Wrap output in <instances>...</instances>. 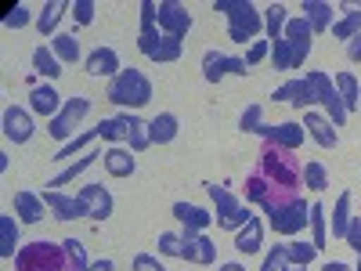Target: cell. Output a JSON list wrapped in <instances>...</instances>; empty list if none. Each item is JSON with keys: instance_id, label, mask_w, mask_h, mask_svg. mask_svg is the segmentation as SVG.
Wrapping results in <instances>:
<instances>
[{"instance_id": "31", "label": "cell", "mask_w": 361, "mask_h": 271, "mask_svg": "<svg viewBox=\"0 0 361 271\" xmlns=\"http://www.w3.org/2000/svg\"><path fill=\"white\" fill-rule=\"evenodd\" d=\"M286 22H289L286 4H267V8H264V29H267V37H271V40H282Z\"/></svg>"}, {"instance_id": "1", "label": "cell", "mask_w": 361, "mask_h": 271, "mask_svg": "<svg viewBox=\"0 0 361 271\" xmlns=\"http://www.w3.org/2000/svg\"><path fill=\"white\" fill-rule=\"evenodd\" d=\"M300 185H304V167L289 152V148L267 145L257 152V167L246 177V203H257L264 214L289 206L300 199Z\"/></svg>"}, {"instance_id": "29", "label": "cell", "mask_w": 361, "mask_h": 271, "mask_svg": "<svg viewBox=\"0 0 361 271\" xmlns=\"http://www.w3.org/2000/svg\"><path fill=\"white\" fill-rule=\"evenodd\" d=\"M343 11H347V15H343L340 22H333V37H336V40H343V44H350V40L361 33V8L347 4Z\"/></svg>"}, {"instance_id": "46", "label": "cell", "mask_w": 361, "mask_h": 271, "mask_svg": "<svg viewBox=\"0 0 361 271\" xmlns=\"http://www.w3.org/2000/svg\"><path fill=\"white\" fill-rule=\"evenodd\" d=\"M260 127H264V119H260V105H246L243 119H238V131H243V134H257Z\"/></svg>"}, {"instance_id": "49", "label": "cell", "mask_w": 361, "mask_h": 271, "mask_svg": "<svg viewBox=\"0 0 361 271\" xmlns=\"http://www.w3.org/2000/svg\"><path fill=\"white\" fill-rule=\"evenodd\" d=\"M73 18H76L80 25L94 22V0H76V4H73Z\"/></svg>"}, {"instance_id": "50", "label": "cell", "mask_w": 361, "mask_h": 271, "mask_svg": "<svg viewBox=\"0 0 361 271\" xmlns=\"http://www.w3.org/2000/svg\"><path fill=\"white\" fill-rule=\"evenodd\" d=\"M267 54H271V44H267V40H257V44H253V47L246 51V66L253 69L257 62H264V58H267Z\"/></svg>"}, {"instance_id": "47", "label": "cell", "mask_w": 361, "mask_h": 271, "mask_svg": "<svg viewBox=\"0 0 361 271\" xmlns=\"http://www.w3.org/2000/svg\"><path fill=\"white\" fill-rule=\"evenodd\" d=\"M286 264H289V246H286V243H279L275 250L267 253V260H264V267H260V271H282Z\"/></svg>"}, {"instance_id": "32", "label": "cell", "mask_w": 361, "mask_h": 271, "mask_svg": "<svg viewBox=\"0 0 361 271\" xmlns=\"http://www.w3.org/2000/svg\"><path fill=\"white\" fill-rule=\"evenodd\" d=\"M54 58L62 66H76L80 62V40L73 33H58L54 37Z\"/></svg>"}, {"instance_id": "35", "label": "cell", "mask_w": 361, "mask_h": 271, "mask_svg": "<svg viewBox=\"0 0 361 271\" xmlns=\"http://www.w3.org/2000/svg\"><path fill=\"white\" fill-rule=\"evenodd\" d=\"M336 90H340V98H343L347 112L361 109V87H357V80H354L350 73H340V76H336Z\"/></svg>"}, {"instance_id": "40", "label": "cell", "mask_w": 361, "mask_h": 271, "mask_svg": "<svg viewBox=\"0 0 361 271\" xmlns=\"http://www.w3.org/2000/svg\"><path fill=\"white\" fill-rule=\"evenodd\" d=\"M304 185H307L311 192H325V185H329V170H325L322 163H304Z\"/></svg>"}, {"instance_id": "36", "label": "cell", "mask_w": 361, "mask_h": 271, "mask_svg": "<svg viewBox=\"0 0 361 271\" xmlns=\"http://www.w3.org/2000/svg\"><path fill=\"white\" fill-rule=\"evenodd\" d=\"M325 239H329L325 206L322 203H311V243H314V250H325Z\"/></svg>"}, {"instance_id": "26", "label": "cell", "mask_w": 361, "mask_h": 271, "mask_svg": "<svg viewBox=\"0 0 361 271\" xmlns=\"http://www.w3.org/2000/svg\"><path fill=\"white\" fill-rule=\"evenodd\" d=\"M173 217L185 228H195V231L209 228V221H214V214H206L202 206H192V203H173Z\"/></svg>"}, {"instance_id": "53", "label": "cell", "mask_w": 361, "mask_h": 271, "mask_svg": "<svg viewBox=\"0 0 361 271\" xmlns=\"http://www.w3.org/2000/svg\"><path fill=\"white\" fill-rule=\"evenodd\" d=\"M347 58H350V62H357V66H361V33H357V37H354V40L347 44Z\"/></svg>"}, {"instance_id": "57", "label": "cell", "mask_w": 361, "mask_h": 271, "mask_svg": "<svg viewBox=\"0 0 361 271\" xmlns=\"http://www.w3.org/2000/svg\"><path fill=\"white\" fill-rule=\"evenodd\" d=\"M282 271H307V267H300V264H286Z\"/></svg>"}, {"instance_id": "19", "label": "cell", "mask_w": 361, "mask_h": 271, "mask_svg": "<svg viewBox=\"0 0 361 271\" xmlns=\"http://www.w3.org/2000/svg\"><path fill=\"white\" fill-rule=\"evenodd\" d=\"M87 73L90 76H119V73H123V69H119V54L112 51V47H94V51H90L87 54Z\"/></svg>"}, {"instance_id": "2", "label": "cell", "mask_w": 361, "mask_h": 271, "mask_svg": "<svg viewBox=\"0 0 361 271\" xmlns=\"http://www.w3.org/2000/svg\"><path fill=\"white\" fill-rule=\"evenodd\" d=\"M15 271H73L69 250L62 243H25L15 257Z\"/></svg>"}, {"instance_id": "4", "label": "cell", "mask_w": 361, "mask_h": 271, "mask_svg": "<svg viewBox=\"0 0 361 271\" xmlns=\"http://www.w3.org/2000/svg\"><path fill=\"white\" fill-rule=\"evenodd\" d=\"M105 98L112 105H123V109H141L152 102V83H148V76L141 69H123L105 90Z\"/></svg>"}, {"instance_id": "58", "label": "cell", "mask_w": 361, "mask_h": 271, "mask_svg": "<svg viewBox=\"0 0 361 271\" xmlns=\"http://www.w3.org/2000/svg\"><path fill=\"white\" fill-rule=\"evenodd\" d=\"M354 271H361V257H357V267H354Z\"/></svg>"}, {"instance_id": "38", "label": "cell", "mask_w": 361, "mask_h": 271, "mask_svg": "<svg viewBox=\"0 0 361 271\" xmlns=\"http://www.w3.org/2000/svg\"><path fill=\"white\" fill-rule=\"evenodd\" d=\"M271 62H275L279 73H293L296 62H293V47L286 40H271Z\"/></svg>"}, {"instance_id": "42", "label": "cell", "mask_w": 361, "mask_h": 271, "mask_svg": "<svg viewBox=\"0 0 361 271\" xmlns=\"http://www.w3.org/2000/svg\"><path fill=\"white\" fill-rule=\"evenodd\" d=\"M94 138H102V134H98V127H94V131H87V134H80V138H73V141H66L62 148H58V156H54V159H73V152L87 148V145L94 141Z\"/></svg>"}, {"instance_id": "27", "label": "cell", "mask_w": 361, "mask_h": 271, "mask_svg": "<svg viewBox=\"0 0 361 271\" xmlns=\"http://www.w3.org/2000/svg\"><path fill=\"white\" fill-rule=\"evenodd\" d=\"M123 124H127V145H130V152H145L148 145H152V138H148V124L141 116L134 112H123Z\"/></svg>"}, {"instance_id": "30", "label": "cell", "mask_w": 361, "mask_h": 271, "mask_svg": "<svg viewBox=\"0 0 361 271\" xmlns=\"http://www.w3.org/2000/svg\"><path fill=\"white\" fill-rule=\"evenodd\" d=\"M18 221L11 214L0 217V257H18Z\"/></svg>"}, {"instance_id": "23", "label": "cell", "mask_w": 361, "mask_h": 271, "mask_svg": "<svg viewBox=\"0 0 361 271\" xmlns=\"http://www.w3.org/2000/svg\"><path fill=\"white\" fill-rule=\"evenodd\" d=\"M260 246H264V224H260V217H250V224L238 228V235H235V250L243 257H253V253H260Z\"/></svg>"}, {"instance_id": "9", "label": "cell", "mask_w": 361, "mask_h": 271, "mask_svg": "<svg viewBox=\"0 0 361 271\" xmlns=\"http://www.w3.org/2000/svg\"><path fill=\"white\" fill-rule=\"evenodd\" d=\"M90 112V98H83V95H76V98H69L66 105H62V112H58L54 119H51V138H58V141H66L73 131H76V124Z\"/></svg>"}, {"instance_id": "37", "label": "cell", "mask_w": 361, "mask_h": 271, "mask_svg": "<svg viewBox=\"0 0 361 271\" xmlns=\"http://www.w3.org/2000/svg\"><path fill=\"white\" fill-rule=\"evenodd\" d=\"M94 159H98V152H90V156H80V159H76L73 167H66V170H62V174H58V177H51V181H47V185H51V188L58 192V188H62V185H69V181H73L76 174H83V170H87L90 163H94Z\"/></svg>"}, {"instance_id": "54", "label": "cell", "mask_w": 361, "mask_h": 271, "mask_svg": "<svg viewBox=\"0 0 361 271\" xmlns=\"http://www.w3.org/2000/svg\"><path fill=\"white\" fill-rule=\"evenodd\" d=\"M87 271H116V264H112L109 257H102V260H94V264H90Z\"/></svg>"}, {"instance_id": "48", "label": "cell", "mask_w": 361, "mask_h": 271, "mask_svg": "<svg viewBox=\"0 0 361 271\" xmlns=\"http://www.w3.org/2000/svg\"><path fill=\"white\" fill-rule=\"evenodd\" d=\"M180 250H185L180 235H173V231H163V235H159V253H163V257H180Z\"/></svg>"}, {"instance_id": "7", "label": "cell", "mask_w": 361, "mask_h": 271, "mask_svg": "<svg viewBox=\"0 0 361 271\" xmlns=\"http://www.w3.org/2000/svg\"><path fill=\"white\" fill-rule=\"evenodd\" d=\"M267 224L279 235H296V231H304V224H311V206L304 199H296V203L275 210V214H267Z\"/></svg>"}, {"instance_id": "12", "label": "cell", "mask_w": 361, "mask_h": 271, "mask_svg": "<svg viewBox=\"0 0 361 271\" xmlns=\"http://www.w3.org/2000/svg\"><path fill=\"white\" fill-rule=\"evenodd\" d=\"M180 243H185V250H180V260H188V264H214V260H217V246L209 243L202 231H195V228L180 231Z\"/></svg>"}, {"instance_id": "55", "label": "cell", "mask_w": 361, "mask_h": 271, "mask_svg": "<svg viewBox=\"0 0 361 271\" xmlns=\"http://www.w3.org/2000/svg\"><path fill=\"white\" fill-rule=\"evenodd\" d=\"M322 271H350V267H347V264H343V260H329V264H325V267H322Z\"/></svg>"}, {"instance_id": "34", "label": "cell", "mask_w": 361, "mask_h": 271, "mask_svg": "<svg viewBox=\"0 0 361 271\" xmlns=\"http://www.w3.org/2000/svg\"><path fill=\"white\" fill-rule=\"evenodd\" d=\"M33 66H37V73L47 76V80H58V76H62V62H58L54 51H47L44 44L33 51Z\"/></svg>"}, {"instance_id": "44", "label": "cell", "mask_w": 361, "mask_h": 271, "mask_svg": "<svg viewBox=\"0 0 361 271\" xmlns=\"http://www.w3.org/2000/svg\"><path fill=\"white\" fill-rule=\"evenodd\" d=\"M314 243H289V264H300V267H307L314 260Z\"/></svg>"}, {"instance_id": "18", "label": "cell", "mask_w": 361, "mask_h": 271, "mask_svg": "<svg viewBox=\"0 0 361 271\" xmlns=\"http://www.w3.org/2000/svg\"><path fill=\"white\" fill-rule=\"evenodd\" d=\"M304 131H307L322 148H336V145H340V134H336V127H333V119H325V116H318V112H304Z\"/></svg>"}, {"instance_id": "28", "label": "cell", "mask_w": 361, "mask_h": 271, "mask_svg": "<svg viewBox=\"0 0 361 271\" xmlns=\"http://www.w3.org/2000/svg\"><path fill=\"white\" fill-rule=\"evenodd\" d=\"M69 11V0H47L44 4V11L37 15V29H40V37H51L54 29H58V22H62V15Z\"/></svg>"}, {"instance_id": "56", "label": "cell", "mask_w": 361, "mask_h": 271, "mask_svg": "<svg viewBox=\"0 0 361 271\" xmlns=\"http://www.w3.org/2000/svg\"><path fill=\"white\" fill-rule=\"evenodd\" d=\"M217 271H246V267H243V264H235V260H231V264H221Z\"/></svg>"}, {"instance_id": "24", "label": "cell", "mask_w": 361, "mask_h": 271, "mask_svg": "<svg viewBox=\"0 0 361 271\" xmlns=\"http://www.w3.org/2000/svg\"><path fill=\"white\" fill-rule=\"evenodd\" d=\"M300 11H304V18L311 22L314 33L333 29V4H329V0H304V4H300Z\"/></svg>"}, {"instance_id": "17", "label": "cell", "mask_w": 361, "mask_h": 271, "mask_svg": "<svg viewBox=\"0 0 361 271\" xmlns=\"http://www.w3.org/2000/svg\"><path fill=\"white\" fill-rule=\"evenodd\" d=\"M271 98H275V102H289V105H296V109H307V105H314V90H311L307 76H296V80L282 83Z\"/></svg>"}, {"instance_id": "15", "label": "cell", "mask_w": 361, "mask_h": 271, "mask_svg": "<svg viewBox=\"0 0 361 271\" xmlns=\"http://www.w3.org/2000/svg\"><path fill=\"white\" fill-rule=\"evenodd\" d=\"M44 203H47V210L58 221H80V217H87V206L80 203V195H62L54 188H44Z\"/></svg>"}, {"instance_id": "22", "label": "cell", "mask_w": 361, "mask_h": 271, "mask_svg": "<svg viewBox=\"0 0 361 271\" xmlns=\"http://www.w3.org/2000/svg\"><path fill=\"white\" fill-rule=\"evenodd\" d=\"M29 109H33L37 116L54 119L58 112H62V98H58L54 87H33V90H29Z\"/></svg>"}, {"instance_id": "5", "label": "cell", "mask_w": 361, "mask_h": 271, "mask_svg": "<svg viewBox=\"0 0 361 271\" xmlns=\"http://www.w3.org/2000/svg\"><path fill=\"white\" fill-rule=\"evenodd\" d=\"M206 192H209V199H214V206H217V224L224 228V231H238V228H246L250 224V210L238 203L224 185H206Z\"/></svg>"}, {"instance_id": "14", "label": "cell", "mask_w": 361, "mask_h": 271, "mask_svg": "<svg viewBox=\"0 0 361 271\" xmlns=\"http://www.w3.org/2000/svg\"><path fill=\"white\" fill-rule=\"evenodd\" d=\"M80 203L87 206V217H94V221H109L112 217V192L105 185H83L80 188Z\"/></svg>"}, {"instance_id": "16", "label": "cell", "mask_w": 361, "mask_h": 271, "mask_svg": "<svg viewBox=\"0 0 361 271\" xmlns=\"http://www.w3.org/2000/svg\"><path fill=\"white\" fill-rule=\"evenodd\" d=\"M33 116H29L25 109H18V105H8L4 109V138L8 141H15V145H25L29 138H33Z\"/></svg>"}, {"instance_id": "10", "label": "cell", "mask_w": 361, "mask_h": 271, "mask_svg": "<svg viewBox=\"0 0 361 271\" xmlns=\"http://www.w3.org/2000/svg\"><path fill=\"white\" fill-rule=\"evenodd\" d=\"M311 37H314V29H311V22H307L304 15L286 22V33H282V40L293 47V62H296V69L307 62V54H311Z\"/></svg>"}, {"instance_id": "33", "label": "cell", "mask_w": 361, "mask_h": 271, "mask_svg": "<svg viewBox=\"0 0 361 271\" xmlns=\"http://www.w3.org/2000/svg\"><path fill=\"white\" fill-rule=\"evenodd\" d=\"M350 192H343L333 206V239H347V228H350Z\"/></svg>"}, {"instance_id": "39", "label": "cell", "mask_w": 361, "mask_h": 271, "mask_svg": "<svg viewBox=\"0 0 361 271\" xmlns=\"http://www.w3.org/2000/svg\"><path fill=\"white\" fill-rule=\"evenodd\" d=\"M148 58H152V62H177V58H180V40L177 37H163Z\"/></svg>"}, {"instance_id": "45", "label": "cell", "mask_w": 361, "mask_h": 271, "mask_svg": "<svg viewBox=\"0 0 361 271\" xmlns=\"http://www.w3.org/2000/svg\"><path fill=\"white\" fill-rule=\"evenodd\" d=\"M62 246L69 250L73 271H87V267H90V264H87V250H83V243H80V239H62Z\"/></svg>"}, {"instance_id": "8", "label": "cell", "mask_w": 361, "mask_h": 271, "mask_svg": "<svg viewBox=\"0 0 361 271\" xmlns=\"http://www.w3.org/2000/svg\"><path fill=\"white\" fill-rule=\"evenodd\" d=\"M228 73L246 76L250 73L246 58H231V54H221V51H206L202 54V76H206V83H221Z\"/></svg>"}, {"instance_id": "6", "label": "cell", "mask_w": 361, "mask_h": 271, "mask_svg": "<svg viewBox=\"0 0 361 271\" xmlns=\"http://www.w3.org/2000/svg\"><path fill=\"white\" fill-rule=\"evenodd\" d=\"M307 83L314 90V102H322L329 109V116H333V127H343V119H347V105L340 98V90H336V80H329V73L322 69H311L307 73Z\"/></svg>"}, {"instance_id": "51", "label": "cell", "mask_w": 361, "mask_h": 271, "mask_svg": "<svg viewBox=\"0 0 361 271\" xmlns=\"http://www.w3.org/2000/svg\"><path fill=\"white\" fill-rule=\"evenodd\" d=\"M134 271H166V267H163V260L152 257V253H137V257H134Z\"/></svg>"}, {"instance_id": "11", "label": "cell", "mask_w": 361, "mask_h": 271, "mask_svg": "<svg viewBox=\"0 0 361 271\" xmlns=\"http://www.w3.org/2000/svg\"><path fill=\"white\" fill-rule=\"evenodd\" d=\"M159 29H163V37H177L180 40L192 29L188 8L180 4V0H163V4H159Z\"/></svg>"}, {"instance_id": "25", "label": "cell", "mask_w": 361, "mask_h": 271, "mask_svg": "<svg viewBox=\"0 0 361 271\" xmlns=\"http://www.w3.org/2000/svg\"><path fill=\"white\" fill-rule=\"evenodd\" d=\"M177 131H180V124L173 112H159L156 119H148V138H152V145H170L177 138Z\"/></svg>"}, {"instance_id": "21", "label": "cell", "mask_w": 361, "mask_h": 271, "mask_svg": "<svg viewBox=\"0 0 361 271\" xmlns=\"http://www.w3.org/2000/svg\"><path fill=\"white\" fill-rule=\"evenodd\" d=\"M44 210H47L44 195H37V192H15V214H18L22 224L44 221Z\"/></svg>"}, {"instance_id": "3", "label": "cell", "mask_w": 361, "mask_h": 271, "mask_svg": "<svg viewBox=\"0 0 361 271\" xmlns=\"http://www.w3.org/2000/svg\"><path fill=\"white\" fill-rule=\"evenodd\" d=\"M214 11L228 15V37H231V44H246V40H253L264 29V18H260V11L250 4V0H214Z\"/></svg>"}, {"instance_id": "13", "label": "cell", "mask_w": 361, "mask_h": 271, "mask_svg": "<svg viewBox=\"0 0 361 271\" xmlns=\"http://www.w3.org/2000/svg\"><path fill=\"white\" fill-rule=\"evenodd\" d=\"M267 145H279V148H289V152H296L300 145H304V138H307V131L300 127V124H264L260 131H257Z\"/></svg>"}, {"instance_id": "20", "label": "cell", "mask_w": 361, "mask_h": 271, "mask_svg": "<svg viewBox=\"0 0 361 271\" xmlns=\"http://www.w3.org/2000/svg\"><path fill=\"white\" fill-rule=\"evenodd\" d=\"M102 163H105V170H109L112 177H130V174L137 170V159L130 156V148H123V145L105 148V152H102Z\"/></svg>"}, {"instance_id": "52", "label": "cell", "mask_w": 361, "mask_h": 271, "mask_svg": "<svg viewBox=\"0 0 361 271\" xmlns=\"http://www.w3.org/2000/svg\"><path fill=\"white\" fill-rule=\"evenodd\" d=\"M343 243H347V246L361 257V217H354V221H350V228H347V239H343Z\"/></svg>"}, {"instance_id": "43", "label": "cell", "mask_w": 361, "mask_h": 271, "mask_svg": "<svg viewBox=\"0 0 361 271\" xmlns=\"http://www.w3.org/2000/svg\"><path fill=\"white\" fill-rule=\"evenodd\" d=\"M29 18H33V15H29L25 4H8V8H4V25H8V29H25Z\"/></svg>"}, {"instance_id": "41", "label": "cell", "mask_w": 361, "mask_h": 271, "mask_svg": "<svg viewBox=\"0 0 361 271\" xmlns=\"http://www.w3.org/2000/svg\"><path fill=\"white\" fill-rule=\"evenodd\" d=\"M98 134H102L105 141H127V124H123V116L102 119V124H98Z\"/></svg>"}]
</instances>
